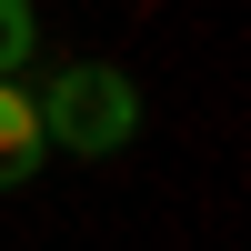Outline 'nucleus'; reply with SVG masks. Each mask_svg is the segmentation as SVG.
<instances>
[{"mask_svg":"<svg viewBox=\"0 0 251 251\" xmlns=\"http://www.w3.org/2000/svg\"><path fill=\"white\" fill-rule=\"evenodd\" d=\"M40 60V10L30 0H0V80H20Z\"/></svg>","mask_w":251,"mask_h":251,"instance_id":"3","label":"nucleus"},{"mask_svg":"<svg viewBox=\"0 0 251 251\" xmlns=\"http://www.w3.org/2000/svg\"><path fill=\"white\" fill-rule=\"evenodd\" d=\"M30 100H40L50 151H71V161H111V151L141 141V80L121 60H60Z\"/></svg>","mask_w":251,"mask_h":251,"instance_id":"1","label":"nucleus"},{"mask_svg":"<svg viewBox=\"0 0 251 251\" xmlns=\"http://www.w3.org/2000/svg\"><path fill=\"white\" fill-rule=\"evenodd\" d=\"M40 161H50V131H40V100L20 80H0V191H30Z\"/></svg>","mask_w":251,"mask_h":251,"instance_id":"2","label":"nucleus"}]
</instances>
